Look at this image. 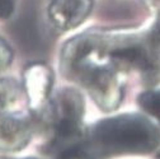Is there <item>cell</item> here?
<instances>
[{
    "label": "cell",
    "instance_id": "7a4b0ae2",
    "mask_svg": "<svg viewBox=\"0 0 160 159\" xmlns=\"http://www.w3.org/2000/svg\"><path fill=\"white\" fill-rule=\"evenodd\" d=\"M88 143L98 159L146 154L160 144V130L149 118L127 113L98 121L87 130Z\"/></svg>",
    "mask_w": 160,
    "mask_h": 159
},
{
    "label": "cell",
    "instance_id": "ba28073f",
    "mask_svg": "<svg viewBox=\"0 0 160 159\" xmlns=\"http://www.w3.org/2000/svg\"><path fill=\"white\" fill-rule=\"evenodd\" d=\"M138 105L160 121V90H146L138 95Z\"/></svg>",
    "mask_w": 160,
    "mask_h": 159
},
{
    "label": "cell",
    "instance_id": "4fadbf2b",
    "mask_svg": "<svg viewBox=\"0 0 160 159\" xmlns=\"http://www.w3.org/2000/svg\"><path fill=\"white\" fill-rule=\"evenodd\" d=\"M159 159H160V154H159Z\"/></svg>",
    "mask_w": 160,
    "mask_h": 159
},
{
    "label": "cell",
    "instance_id": "3957f363",
    "mask_svg": "<svg viewBox=\"0 0 160 159\" xmlns=\"http://www.w3.org/2000/svg\"><path fill=\"white\" fill-rule=\"evenodd\" d=\"M42 116H46L52 131L47 144V153L52 156L82 141L87 135L83 126L84 101L82 94L72 88L60 90Z\"/></svg>",
    "mask_w": 160,
    "mask_h": 159
},
{
    "label": "cell",
    "instance_id": "277c9868",
    "mask_svg": "<svg viewBox=\"0 0 160 159\" xmlns=\"http://www.w3.org/2000/svg\"><path fill=\"white\" fill-rule=\"evenodd\" d=\"M52 85L53 74L47 65L36 63L24 70L23 90L33 112L43 113L46 111L50 103Z\"/></svg>",
    "mask_w": 160,
    "mask_h": 159
},
{
    "label": "cell",
    "instance_id": "8992f818",
    "mask_svg": "<svg viewBox=\"0 0 160 159\" xmlns=\"http://www.w3.org/2000/svg\"><path fill=\"white\" fill-rule=\"evenodd\" d=\"M93 7V0H52L48 15L61 31H69L82 24Z\"/></svg>",
    "mask_w": 160,
    "mask_h": 159
},
{
    "label": "cell",
    "instance_id": "6da1fadb",
    "mask_svg": "<svg viewBox=\"0 0 160 159\" xmlns=\"http://www.w3.org/2000/svg\"><path fill=\"white\" fill-rule=\"evenodd\" d=\"M61 70L85 87L92 99L103 111H112L122 101L123 87L118 66L108 57L102 36L82 34L65 46Z\"/></svg>",
    "mask_w": 160,
    "mask_h": 159
},
{
    "label": "cell",
    "instance_id": "30bf717a",
    "mask_svg": "<svg viewBox=\"0 0 160 159\" xmlns=\"http://www.w3.org/2000/svg\"><path fill=\"white\" fill-rule=\"evenodd\" d=\"M14 9V0H0V18H8Z\"/></svg>",
    "mask_w": 160,
    "mask_h": 159
},
{
    "label": "cell",
    "instance_id": "52a82bcc",
    "mask_svg": "<svg viewBox=\"0 0 160 159\" xmlns=\"http://www.w3.org/2000/svg\"><path fill=\"white\" fill-rule=\"evenodd\" d=\"M23 95V89L14 79L2 78L0 79V110L12 111Z\"/></svg>",
    "mask_w": 160,
    "mask_h": 159
},
{
    "label": "cell",
    "instance_id": "7c38bea8",
    "mask_svg": "<svg viewBox=\"0 0 160 159\" xmlns=\"http://www.w3.org/2000/svg\"><path fill=\"white\" fill-rule=\"evenodd\" d=\"M24 159H37V158H24Z\"/></svg>",
    "mask_w": 160,
    "mask_h": 159
},
{
    "label": "cell",
    "instance_id": "5b68a950",
    "mask_svg": "<svg viewBox=\"0 0 160 159\" xmlns=\"http://www.w3.org/2000/svg\"><path fill=\"white\" fill-rule=\"evenodd\" d=\"M32 121L18 111H0V150L19 151L32 139Z\"/></svg>",
    "mask_w": 160,
    "mask_h": 159
},
{
    "label": "cell",
    "instance_id": "8fae6325",
    "mask_svg": "<svg viewBox=\"0 0 160 159\" xmlns=\"http://www.w3.org/2000/svg\"><path fill=\"white\" fill-rule=\"evenodd\" d=\"M144 2L149 8L160 13V0H144Z\"/></svg>",
    "mask_w": 160,
    "mask_h": 159
},
{
    "label": "cell",
    "instance_id": "9c48e42d",
    "mask_svg": "<svg viewBox=\"0 0 160 159\" xmlns=\"http://www.w3.org/2000/svg\"><path fill=\"white\" fill-rule=\"evenodd\" d=\"M13 59V52L7 42L0 37V70L5 69Z\"/></svg>",
    "mask_w": 160,
    "mask_h": 159
}]
</instances>
